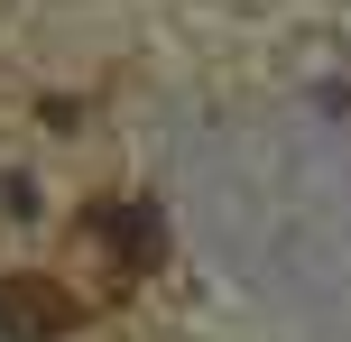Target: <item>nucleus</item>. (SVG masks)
Masks as SVG:
<instances>
[{
	"instance_id": "f03ea898",
	"label": "nucleus",
	"mask_w": 351,
	"mask_h": 342,
	"mask_svg": "<svg viewBox=\"0 0 351 342\" xmlns=\"http://www.w3.org/2000/svg\"><path fill=\"white\" fill-rule=\"evenodd\" d=\"M93 232L111 241V269L121 278H139L148 259H158V213H148V204H93Z\"/></svg>"
},
{
	"instance_id": "f257e3e1",
	"label": "nucleus",
	"mask_w": 351,
	"mask_h": 342,
	"mask_svg": "<svg viewBox=\"0 0 351 342\" xmlns=\"http://www.w3.org/2000/svg\"><path fill=\"white\" fill-rule=\"evenodd\" d=\"M74 287L65 278H47V269H10L0 278V342H65L74 333Z\"/></svg>"
}]
</instances>
